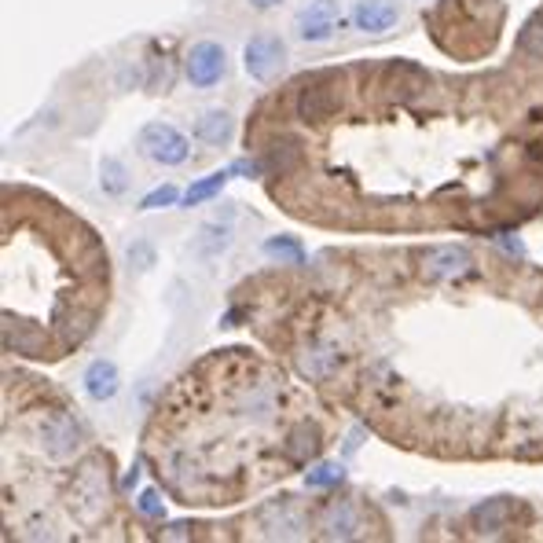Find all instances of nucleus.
<instances>
[{"label":"nucleus","mask_w":543,"mask_h":543,"mask_svg":"<svg viewBox=\"0 0 543 543\" xmlns=\"http://www.w3.org/2000/svg\"><path fill=\"white\" fill-rule=\"evenodd\" d=\"M70 511L81 525H92L103 518L106 511V466H99V459H88L70 484Z\"/></svg>","instance_id":"f257e3e1"},{"label":"nucleus","mask_w":543,"mask_h":543,"mask_svg":"<svg viewBox=\"0 0 543 543\" xmlns=\"http://www.w3.org/2000/svg\"><path fill=\"white\" fill-rule=\"evenodd\" d=\"M140 154L158 161V166H184V161L191 158V143L180 129L166 125V122H147L140 129Z\"/></svg>","instance_id":"f03ea898"},{"label":"nucleus","mask_w":543,"mask_h":543,"mask_svg":"<svg viewBox=\"0 0 543 543\" xmlns=\"http://www.w3.org/2000/svg\"><path fill=\"white\" fill-rule=\"evenodd\" d=\"M37 445L48 459H74L81 448V426L67 411H48L37 422Z\"/></svg>","instance_id":"7ed1b4c3"},{"label":"nucleus","mask_w":543,"mask_h":543,"mask_svg":"<svg viewBox=\"0 0 543 543\" xmlns=\"http://www.w3.org/2000/svg\"><path fill=\"white\" fill-rule=\"evenodd\" d=\"M184 74L191 81V88H213L228 74V51L216 41H195L184 56Z\"/></svg>","instance_id":"20e7f679"},{"label":"nucleus","mask_w":543,"mask_h":543,"mask_svg":"<svg viewBox=\"0 0 543 543\" xmlns=\"http://www.w3.org/2000/svg\"><path fill=\"white\" fill-rule=\"evenodd\" d=\"M287 63V44L276 33H257L243 48V67L253 81H272Z\"/></svg>","instance_id":"39448f33"},{"label":"nucleus","mask_w":543,"mask_h":543,"mask_svg":"<svg viewBox=\"0 0 543 543\" xmlns=\"http://www.w3.org/2000/svg\"><path fill=\"white\" fill-rule=\"evenodd\" d=\"M342 26V8L338 0H308V5L294 15V30L305 44H323L331 41L335 30Z\"/></svg>","instance_id":"423d86ee"},{"label":"nucleus","mask_w":543,"mask_h":543,"mask_svg":"<svg viewBox=\"0 0 543 543\" xmlns=\"http://www.w3.org/2000/svg\"><path fill=\"white\" fill-rule=\"evenodd\" d=\"M257 525L268 539H298L305 532V514L294 507L290 496H280L257 511Z\"/></svg>","instance_id":"0eeeda50"},{"label":"nucleus","mask_w":543,"mask_h":543,"mask_svg":"<svg viewBox=\"0 0 543 543\" xmlns=\"http://www.w3.org/2000/svg\"><path fill=\"white\" fill-rule=\"evenodd\" d=\"M400 15H404V8L397 0H356L353 12H349L353 26L367 37H386L400 23Z\"/></svg>","instance_id":"6e6552de"},{"label":"nucleus","mask_w":543,"mask_h":543,"mask_svg":"<svg viewBox=\"0 0 543 543\" xmlns=\"http://www.w3.org/2000/svg\"><path fill=\"white\" fill-rule=\"evenodd\" d=\"M316 529L323 539H356L364 521H360V511L356 503L349 500H327L316 514Z\"/></svg>","instance_id":"1a4fd4ad"},{"label":"nucleus","mask_w":543,"mask_h":543,"mask_svg":"<svg viewBox=\"0 0 543 543\" xmlns=\"http://www.w3.org/2000/svg\"><path fill=\"white\" fill-rule=\"evenodd\" d=\"M338 111V88L331 81H312L298 92L294 99V115L305 122V125H316V122H327L331 115Z\"/></svg>","instance_id":"9d476101"},{"label":"nucleus","mask_w":543,"mask_h":543,"mask_svg":"<svg viewBox=\"0 0 543 543\" xmlns=\"http://www.w3.org/2000/svg\"><path fill=\"white\" fill-rule=\"evenodd\" d=\"M470 253L459 250V246H437L422 257V272L426 280H456V276H466L470 272Z\"/></svg>","instance_id":"9b49d317"},{"label":"nucleus","mask_w":543,"mask_h":543,"mask_svg":"<svg viewBox=\"0 0 543 543\" xmlns=\"http://www.w3.org/2000/svg\"><path fill=\"white\" fill-rule=\"evenodd\" d=\"M81 382H85V393H88L96 404H103V400H111V397L122 390V374H118L115 360L99 356V360H92V364L85 367Z\"/></svg>","instance_id":"f8f14e48"},{"label":"nucleus","mask_w":543,"mask_h":543,"mask_svg":"<svg viewBox=\"0 0 543 543\" xmlns=\"http://www.w3.org/2000/svg\"><path fill=\"white\" fill-rule=\"evenodd\" d=\"M511 518H514V500H507V496L484 500V503H477V507L470 511V525H474L481 536L503 532V529L511 525Z\"/></svg>","instance_id":"ddd939ff"},{"label":"nucleus","mask_w":543,"mask_h":543,"mask_svg":"<svg viewBox=\"0 0 543 543\" xmlns=\"http://www.w3.org/2000/svg\"><path fill=\"white\" fill-rule=\"evenodd\" d=\"M319 448H323V437H319V429H316L312 422H298V426L287 433V441H283V456H287L290 463H298V466L312 463V459L319 456Z\"/></svg>","instance_id":"4468645a"},{"label":"nucleus","mask_w":543,"mask_h":543,"mask_svg":"<svg viewBox=\"0 0 543 543\" xmlns=\"http://www.w3.org/2000/svg\"><path fill=\"white\" fill-rule=\"evenodd\" d=\"M232 133H235V122H232L228 111H221V106H213V111H206L195 122V136L202 143H209V147H225L232 140Z\"/></svg>","instance_id":"2eb2a0df"},{"label":"nucleus","mask_w":543,"mask_h":543,"mask_svg":"<svg viewBox=\"0 0 543 543\" xmlns=\"http://www.w3.org/2000/svg\"><path fill=\"white\" fill-rule=\"evenodd\" d=\"M232 246V225H202L198 228V235H195V243H191V250L202 257V261H216L225 250Z\"/></svg>","instance_id":"dca6fc26"},{"label":"nucleus","mask_w":543,"mask_h":543,"mask_svg":"<svg viewBox=\"0 0 543 543\" xmlns=\"http://www.w3.org/2000/svg\"><path fill=\"white\" fill-rule=\"evenodd\" d=\"M235 408L246 419H272V415H276V393H272L268 386H246L239 393Z\"/></svg>","instance_id":"f3484780"},{"label":"nucleus","mask_w":543,"mask_h":543,"mask_svg":"<svg viewBox=\"0 0 543 543\" xmlns=\"http://www.w3.org/2000/svg\"><path fill=\"white\" fill-rule=\"evenodd\" d=\"M338 353L335 349H327V345H316V349H305L301 353V374H308V378H327L335 367H338Z\"/></svg>","instance_id":"a211bd4d"},{"label":"nucleus","mask_w":543,"mask_h":543,"mask_svg":"<svg viewBox=\"0 0 543 543\" xmlns=\"http://www.w3.org/2000/svg\"><path fill=\"white\" fill-rule=\"evenodd\" d=\"M228 177H232V170H221V173H209V177H202V180H195L188 191H184V206H202V202H209V198H216L225 191V184H228Z\"/></svg>","instance_id":"6ab92c4d"},{"label":"nucleus","mask_w":543,"mask_h":543,"mask_svg":"<svg viewBox=\"0 0 543 543\" xmlns=\"http://www.w3.org/2000/svg\"><path fill=\"white\" fill-rule=\"evenodd\" d=\"M301 158V151H298V140H276L272 147H264V166L272 170V173H287L294 161Z\"/></svg>","instance_id":"aec40b11"},{"label":"nucleus","mask_w":543,"mask_h":543,"mask_svg":"<svg viewBox=\"0 0 543 543\" xmlns=\"http://www.w3.org/2000/svg\"><path fill=\"white\" fill-rule=\"evenodd\" d=\"M99 188H103L106 195H125L129 173H125V166H122L118 158H103V161H99Z\"/></svg>","instance_id":"412c9836"},{"label":"nucleus","mask_w":543,"mask_h":543,"mask_svg":"<svg viewBox=\"0 0 543 543\" xmlns=\"http://www.w3.org/2000/svg\"><path fill=\"white\" fill-rule=\"evenodd\" d=\"M518 48L525 51V56H532V60H543V12H539V15H532V19L521 26V33H518Z\"/></svg>","instance_id":"4be33fe9"},{"label":"nucleus","mask_w":543,"mask_h":543,"mask_svg":"<svg viewBox=\"0 0 543 543\" xmlns=\"http://www.w3.org/2000/svg\"><path fill=\"white\" fill-rule=\"evenodd\" d=\"M264 253H268V257H280V261H287V264H301V261H305L301 243H298V239H290V235L264 239Z\"/></svg>","instance_id":"5701e85b"},{"label":"nucleus","mask_w":543,"mask_h":543,"mask_svg":"<svg viewBox=\"0 0 543 543\" xmlns=\"http://www.w3.org/2000/svg\"><path fill=\"white\" fill-rule=\"evenodd\" d=\"M342 477H345L342 463H319L316 470H308V474H305L308 488H335V484H342Z\"/></svg>","instance_id":"b1692460"},{"label":"nucleus","mask_w":543,"mask_h":543,"mask_svg":"<svg viewBox=\"0 0 543 543\" xmlns=\"http://www.w3.org/2000/svg\"><path fill=\"white\" fill-rule=\"evenodd\" d=\"M177 198H180V191H177L173 184H161V188H154L151 195H143L140 209H161V206H173Z\"/></svg>","instance_id":"393cba45"},{"label":"nucleus","mask_w":543,"mask_h":543,"mask_svg":"<svg viewBox=\"0 0 543 543\" xmlns=\"http://www.w3.org/2000/svg\"><path fill=\"white\" fill-rule=\"evenodd\" d=\"M136 507H140V514H147V518H161V500H158V492H140V500H136Z\"/></svg>","instance_id":"a878e982"},{"label":"nucleus","mask_w":543,"mask_h":543,"mask_svg":"<svg viewBox=\"0 0 543 543\" xmlns=\"http://www.w3.org/2000/svg\"><path fill=\"white\" fill-rule=\"evenodd\" d=\"M283 0H250V8H257V12H272V8H280Z\"/></svg>","instance_id":"bb28decb"},{"label":"nucleus","mask_w":543,"mask_h":543,"mask_svg":"<svg viewBox=\"0 0 543 543\" xmlns=\"http://www.w3.org/2000/svg\"><path fill=\"white\" fill-rule=\"evenodd\" d=\"M136 481H140V470H136V466H133V470H129V474H125V488H133V484H136Z\"/></svg>","instance_id":"cd10ccee"}]
</instances>
